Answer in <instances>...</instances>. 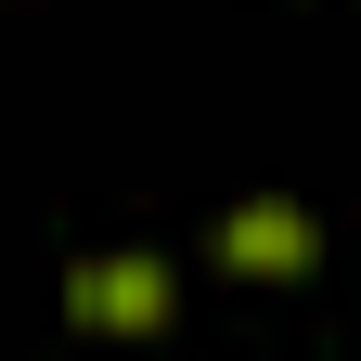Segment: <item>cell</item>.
I'll return each instance as SVG.
<instances>
[{"label":"cell","mask_w":361,"mask_h":361,"mask_svg":"<svg viewBox=\"0 0 361 361\" xmlns=\"http://www.w3.org/2000/svg\"><path fill=\"white\" fill-rule=\"evenodd\" d=\"M219 271H245V284H297V271H323V219L297 194H245L219 219Z\"/></svg>","instance_id":"cell-2"},{"label":"cell","mask_w":361,"mask_h":361,"mask_svg":"<svg viewBox=\"0 0 361 361\" xmlns=\"http://www.w3.org/2000/svg\"><path fill=\"white\" fill-rule=\"evenodd\" d=\"M65 323H78V336H168V323H180V271H168L155 245L78 258V271H65Z\"/></svg>","instance_id":"cell-1"}]
</instances>
